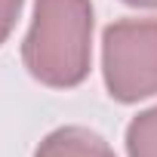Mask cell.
Masks as SVG:
<instances>
[{"label": "cell", "mask_w": 157, "mask_h": 157, "mask_svg": "<svg viewBox=\"0 0 157 157\" xmlns=\"http://www.w3.org/2000/svg\"><path fill=\"white\" fill-rule=\"evenodd\" d=\"M129 6H139V10H157V0H123Z\"/></svg>", "instance_id": "cell-6"}, {"label": "cell", "mask_w": 157, "mask_h": 157, "mask_svg": "<svg viewBox=\"0 0 157 157\" xmlns=\"http://www.w3.org/2000/svg\"><path fill=\"white\" fill-rule=\"evenodd\" d=\"M102 77L120 105L157 96V19H120L105 28Z\"/></svg>", "instance_id": "cell-2"}, {"label": "cell", "mask_w": 157, "mask_h": 157, "mask_svg": "<svg viewBox=\"0 0 157 157\" xmlns=\"http://www.w3.org/2000/svg\"><path fill=\"white\" fill-rule=\"evenodd\" d=\"M34 157H117L114 148L86 126H59L34 151Z\"/></svg>", "instance_id": "cell-3"}, {"label": "cell", "mask_w": 157, "mask_h": 157, "mask_svg": "<svg viewBox=\"0 0 157 157\" xmlns=\"http://www.w3.org/2000/svg\"><path fill=\"white\" fill-rule=\"evenodd\" d=\"M22 3L25 0H0V46L13 34V28H16L19 16H22Z\"/></svg>", "instance_id": "cell-5"}, {"label": "cell", "mask_w": 157, "mask_h": 157, "mask_svg": "<svg viewBox=\"0 0 157 157\" xmlns=\"http://www.w3.org/2000/svg\"><path fill=\"white\" fill-rule=\"evenodd\" d=\"M22 62L34 80L49 90L80 86L93 62V3L34 0V19L22 43Z\"/></svg>", "instance_id": "cell-1"}, {"label": "cell", "mask_w": 157, "mask_h": 157, "mask_svg": "<svg viewBox=\"0 0 157 157\" xmlns=\"http://www.w3.org/2000/svg\"><path fill=\"white\" fill-rule=\"evenodd\" d=\"M126 154L129 157H157V105L129 120Z\"/></svg>", "instance_id": "cell-4"}]
</instances>
